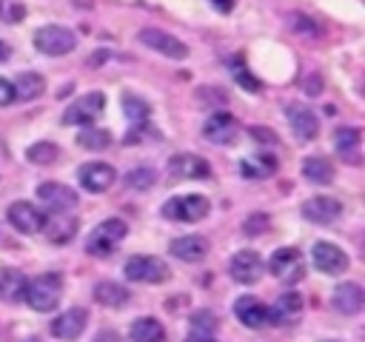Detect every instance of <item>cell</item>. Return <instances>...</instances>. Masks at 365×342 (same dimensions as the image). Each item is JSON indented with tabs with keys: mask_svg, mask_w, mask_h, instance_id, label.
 Instances as JSON below:
<instances>
[{
	"mask_svg": "<svg viewBox=\"0 0 365 342\" xmlns=\"http://www.w3.org/2000/svg\"><path fill=\"white\" fill-rule=\"evenodd\" d=\"M60 296H63V276L60 274H40V276L29 279L26 294H23L29 308H34L40 314L54 311L60 305Z\"/></svg>",
	"mask_w": 365,
	"mask_h": 342,
	"instance_id": "6da1fadb",
	"label": "cell"
},
{
	"mask_svg": "<svg viewBox=\"0 0 365 342\" xmlns=\"http://www.w3.org/2000/svg\"><path fill=\"white\" fill-rule=\"evenodd\" d=\"M128 234V225L120 219V217H108L103 219L86 239V251L94 254V256H108L111 251H117V245L125 239Z\"/></svg>",
	"mask_w": 365,
	"mask_h": 342,
	"instance_id": "7a4b0ae2",
	"label": "cell"
},
{
	"mask_svg": "<svg viewBox=\"0 0 365 342\" xmlns=\"http://www.w3.org/2000/svg\"><path fill=\"white\" fill-rule=\"evenodd\" d=\"M34 46H37V51H43L48 57H60V54H68V51L77 48V34L71 28H66V26L51 23V26L37 28Z\"/></svg>",
	"mask_w": 365,
	"mask_h": 342,
	"instance_id": "3957f363",
	"label": "cell"
},
{
	"mask_svg": "<svg viewBox=\"0 0 365 342\" xmlns=\"http://www.w3.org/2000/svg\"><path fill=\"white\" fill-rule=\"evenodd\" d=\"M268 271L282 282V285H297L302 276H305V262H302V254L297 248H277L268 259Z\"/></svg>",
	"mask_w": 365,
	"mask_h": 342,
	"instance_id": "277c9868",
	"label": "cell"
},
{
	"mask_svg": "<svg viewBox=\"0 0 365 342\" xmlns=\"http://www.w3.org/2000/svg\"><path fill=\"white\" fill-rule=\"evenodd\" d=\"M106 108V94L103 91H88L83 97H77L74 103H68V108L63 111V123L66 125H91Z\"/></svg>",
	"mask_w": 365,
	"mask_h": 342,
	"instance_id": "5b68a950",
	"label": "cell"
},
{
	"mask_svg": "<svg viewBox=\"0 0 365 342\" xmlns=\"http://www.w3.org/2000/svg\"><path fill=\"white\" fill-rule=\"evenodd\" d=\"M123 274H125V279H131V282H165V279L171 276L168 265H165L160 256H148V254L131 256V259L125 262Z\"/></svg>",
	"mask_w": 365,
	"mask_h": 342,
	"instance_id": "8992f818",
	"label": "cell"
},
{
	"mask_svg": "<svg viewBox=\"0 0 365 342\" xmlns=\"http://www.w3.org/2000/svg\"><path fill=\"white\" fill-rule=\"evenodd\" d=\"M208 200L200 194H185V197H171L163 205V217L165 219H177V222H197L208 214Z\"/></svg>",
	"mask_w": 365,
	"mask_h": 342,
	"instance_id": "52a82bcc",
	"label": "cell"
},
{
	"mask_svg": "<svg viewBox=\"0 0 365 342\" xmlns=\"http://www.w3.org/2000/svg\"><path fill=\"white\" fill-rule=\"evenodd\" d=\"M6 217H9L11 228L20 231V234H40L43 231V222H46V214L34 202H29V200L11 202L9 211H6Z\"/></svg>",
	"mask_w": 365,
	"mask_h": 342,
	"instance_id": "ba28073f",
	"label": "cell"
},
{
	"mask_svg": "<svg viewBox=\"0 0 365 342\" xmlns=\"http://www.w3.org/2000/svg\"><path fill=\"white\" fill-rule=\"evenodd\" d=\"M262 271H265V262H262V256H259L257 251H251V248L237 251V254L231 256V262H228V274H231V279H237L240 285L257 282V279L262 276Z\"/></svg>",
	"mask_w": 365,
	"mask_h": 342,
	"instance_id": "9c48e42d",
	"label": "cell"
},
{
	"mask_svg": "<svg viewBox=\"0 0 365 342\" xmlns=\"http://www.w3.org/2000/svg\"><path fill=\"white\" fill-rule=\"evenodd\" d=\"M137 37H140L143 46L160 51L163 57H171V60H182V57H188V46H185L182 40H177L174 34H168V31H160V28H143Z\"/></svg>",
	"mask_w": 365,
	"mask_h": 342,
	"instance_id": "30bf717a",
	"label": "cell"
},
{
	"mask_svg": "<svg viewBox=\"0 0 365 342\" xmlns=\"http://www.w3.org/2000/svg\"><path fill=\"white\" fill-rule=\"evenodd\" d=\"M168 177L171 180H208L211 165L197 154H174L168 160Z\"/></svg>",
	"mask_w": 365,
	"mask_h": 342,
	"instance_id": "8fae6325",
	"label": "cell"
},
{
	"mask_svg": "<svg viewBox=\"0 0 365 342\" xmlns=\"http://www.w3.org/2000/svg\"><path fill=\"white\" fill-rule=\"evenodd\" d=\"M86 322H88V311L86 308H68V311H63L60 316H54V322H51V336L54 339H60V342H71V339H77L83 331H86Z\"/></svg>",
	"mask_w": 365,
	"mask_h": 342,
	"instance_id": "7c38bea8",
	"label": "cell"
},
{
	"mask_svg": "<svg viewBox=\"0 0 365 342\" xmlns=\"http://www.w3.org/2000/svg\"><path fill=\"white\" fill-rule=\"evenodd\" d=\"M202 134H205V140H211V142H217V145H228V142L237 140V134H240V123H237L234 114H228V111H217V114H211V117L205 120Z\"/></svg>",
	"mask_w": 365,
	"mask_h": 342,
	"instance_id": "4fadbf2b",
	"label": "cell"
},
{
	"mask_svg": "<svg viewBox=\"0 0 365 342\" xmlns=\"http://www.w3.org/2000/svg\"><path fill=\"white\" fill-rule=\"evenodd\" d=\"M37 197H40L43 205L51 208L54 214H68V208L77 205L74 188H68V185H63V182H40V185H37Z\"/></svg>",
	"mask_w": 365,
	"mask_h": 342,
	"instance_id": "5bb4252c",
	"label": "cell"
},
{
	"mask_svg": "<svg viewBox=\"0 0 365 342\" xmlns=\"http://www.w3.org/2000/svg\"><path fill=\"white\" fill-rule=\"evenodd\" d=\"M77 180H80V185H83L86 191L103 194V191H108L111 182H114V168H111L108 162H86V165L77 168Z\"/></svg>",
	"mask_w": 365,
	"mask_h": 342,
	"instance_id": "9a60e30c",
	"label": "cell"
},
{
	"mask_svg": "<svg viewBox=\"0 0 365 342\" xmlns=\"http://www.w3.org/2000/svg\"><path fill=\"white\" fill-rule=\"evenodd\" d=\"M302 217H305L308 222L328 225V222H334L336 217H342V202L334 200V197H325V194L311 197V200L302 202Z\"/></svg>",
	"mask_w": 365,
	"mask_h": 342,
	"instance_id": "2e32d148",
	"label": "cell"
},
{
	"mask_svg": "<svg viewBox=\"0 0 365 342\" xmlns=\"http://www.w3.org/2000/svg\"><path fill=\"white\" fill-rule=\"evenodd\" d=\"M311 256H314L317 271L331 274V276H336V274H342V271L348 268V254H345L342 248L331 245V242H314Z\"/></svg>",
	"mask_w": 365,
	"mask_h": 342,
	"instance_id": "e0dca14e",
	"label": "cell"
},
{
	"mask_svg": "<svg viewBox=\"0 0 365 342\" xmlns=\"http://www.w3.org/2000/svg\"><path fill=\"white\" fill-rule=\"evenodd\" d=\"M234 314L245 328H262V325L271 322V308L265 302H259L257 296H251V294H242L234 302Z\"/></svg>",
	"mask_w": 365,
	"mask_h": 342,
	"instance_id": "ac0fdd59",
	"label": "cell"
},
{
	"mask_svg": "<svg viewBox=\"0 0 365 342\" xmlns=\"http://www.w3.org/2000/svg\"><path fill=\"white\" fill-rule=\"evenodd\" d=\"M331 305H334L339 314H345V316L359 314V311H362V305H365V291H362V285H359V282H354V279L339 282V285L334 288Z\"/></svg>",
	"mask_w": 365,
	"mask_h": 342,
	"instance_id": "d6986e66",
	"label": "cell"
},
{
	"mask_svg": "<svg viewBox=\"0 0 365 342\" xmlns=\"http://www.w3.org/2000/svg\"><path fill=\"white\" fill-rule=\"evenodd\" d=\"M277 168H279V160L268 148H259L251 157H242L240 160V171H242L245 180H268Z\"/></svg>",
	"mask_w": 365,
	"mask_h": 342,
	"instance_id": "ffe728a7",
	"label": "cell"
},
{
	"mask_svg": "<svg viewBox=\"0 0 365 342\" xmlns=\"http://www.w3.org/2000/svg\"><path fill=\"white\" fill-rule=\"evenodd\" d=\"M285 117H288V123H291V128H294V134H297L299 140H314V137L319 134V120H317V114H314L308 105L291 103V105L285 108Z\"/></svg>",
	"mask_w": 365,
	"mask_h": 342,
	"instance_id": "44dd1931",
	"label": "cell"
},
{
	"mask_svg": "<svg viewBox=\"0 0 365 342\" xmlns=\"http://www.w3.org/2000/svg\"><path fill=\"white\" fill-rule=\"evenodd\" d=\"M168 251H171V256H177L182 262H200L208 254V239L205 237H197V234L177 237V239H171Z\"/></svg>",
	"mask_w": 365,
	"mask_h": 342,
	"instance_id": "7402d4cb",
	"label": "cell"
},
{
	"mask_svg": "<svg viewBox=\"0 0 365 342\" xmlns=\"http://www.w3.org/2000/svg\"><path fill=\"white\" fill-rule=\"evenodd\" d=\"M334 148L336 154L345 160V162H359V148H362V131L359 128H351V125H342L334 131Z\"/></svg>",
	"mask_w": 365,
	"mask_h": 342,
	"instance_id": "603a6c76",
	"label": "cell"
},
{
	"mask_svg": "<svg viewBox=\"0 0 365 342\" xmlns=\"http://www.w3.org/2000/svg\"><path fill=\"white\" fill-rule=\"evenodd\" d=\"M43 234H46L54 245H66V242H71V237L77 234V217H71V214H51V217H46Z\"/></svg>",
	"mask_w": 365,
	"mask_h": 342,
	"instance_id": "cb8c5ba5",
	"label": "cell"
},
{
	"mask_svg": "<svg viewBox=\"0 0 365 342\" xmlns=\"http://www.w3.org/2000/svg\"><path fill=\"white\" fill-rule=\"evenodd\" d=\"M29 276L17 268H0V299L3 302H20L26 294Z\"/></svg>",
	"mask_w": 365,
	"mask_h": 342,
	"instance_id": "d4e9b609",
	"label": "cell"
},
{
	"mask_svg": "<svg viewBox=\"0 0 365 342\" xmlns=\"http://www.w3.org/2000/svg\"><path fill=\"white\" fill-rule=\"evenodd\" d=\"M302 174H305L308 182H317V185H328V182H334V177H336L334 162H331L328 157H319V154L305 157V162H302Z\"/></svg>",
	"mask_w": 365,
	"mask_h": 342,
	"instance_id": "484cf974",
	"label": "cell"
},
{
	"mask_svg": "<svg viewBox=\"0 0 365 342\" xmlns=\"http://www.w3.org/2000/svg\"><path fill=\"white\" fill-rule=\"evenodd\" d=\"M302 314V296L297 291L282 294L271 308V322H294Z\"/></svg>",
	"mask_w": 365,
	"mask_h": 342,
	"instance_id": "4316f807",
	"label": "cell"
},
{
	"mask_svg": "<svg viewBox=\"0 0 365 342\" xmlns=\"http://www.w3.org/2000/svg\"><path fill=\"white\" fill-rule=\"evenodd\" d=\"M11 86H14V100H23V103L37 100V97L46 91V80H43L37 71H26V74H20Z\"/></svg>",
	"mask_w": 365,
	"mask_h": 342,
	"instance_id": "83f0119b",
	"label": "cell"
},
{
	"mask_svg": "<svg viewBox=\"0 0 365 342\" xmlns=\"http://www.w3.org/2000/svg\"><path fill=\"white\" fill-rule=\"evenodd\" d=\"M128 288L125 285H120V282H97V288H94V299L100 302V305H106V308H120V305H125L128 302Z\"/></svg>",
	"mask_w": 365,
	"mask_h": 342,
	"instance_id": "f1b7e54d",
	"label": "cell"
},
{
	"mask_svg": "<svg viewBox=\"0 0 365 342\" xmlns=\"http://www.w3.org/2000/svg\"><path fill=\"white\" fill-rule=\"evenodd\" d=\"M131 342H163L165 339V331L157 319L151 316H143V319H134L131 322Z\"/></svg>",
	"mask_w": 365,
	"mask_h": 342,
	"instance_id": "f546056e",
	"label": "cell"
},
{
	"mask_svg": "<svg viewBox=\"0 0 365 342\" xmlns=\"http://www.w3.org/2000/svg\"><path fill=\"white\" fill-rule=\"evenodd\" d=\"M77 145L80 148H88V151H106L111 145V134L106 128H97V125H88L77 134Z\"/></svg>",
	"mask_w": 365,
	"mask_h": 342,
	"instance_id": "4dcf8cb0",
	"label": "cell"
},
{
	"mask_svg": "<svg viewBox=\"0 0 365 342\" xmlns=\"http://www.w3.org/2000/svg\"><path fill=\"white\" fill-rule=\"evenodd\" d=\"M148 103L143 100V97H134V94H125L123 97V114L128 117V123L131 125H137V123H148Z\"/></svg>",
	"mask_w": 365,
	"mask_h": 342,
	"instance_id": "1f68e13d",
	"label": "cell"
},
{
	"mask_svg": "<svg viewBox=\"0 0 365 342\" xmlns=\"http://www.w3.org/2000/svg\"><path fill=\"white\" fill-rule=\"evenodd\" d=\"M154 180H157V171L151 165H137V168H131L125 174V185L128 188H137V191H148L154 185Z\"/></svg>",
	"mask_w": 365,
	"mask_h": 342,
	"instance_id": "d6a6232c",
	"label": "cell"
},
{
	"mask_svg": "<svg viewBox=\"0 0 365 342\" xmlns=\"http://www.w3.org/2000/svg\"><path fill=\"white\" fill-rule=\"evenodd\" d=\"M57 145L54 142H34L29 151H26V157L31 160V162H37V165H48V162H54L57 160Z\"/></svg>",
	"mask_w": 365,
	"mask_h": 342,
	"instance_id": "836d02e7",
	"label": "cell"
},
{
	"mask_svg": "<svg viewBox=\"0 0 365 342\" xmlns=\"http://www.w3.org/2000/svg\"><path fill=\"white\" fill-rule=\"evenodd\" d=\"M26 17L23 0H0V20L3 23H20Z\"/></svg>",
	"mask_w": 365,
	"mask_h": 342,
	"instance_id": "e575fe53",
	"label": "cell"
},
{
	"mask_svg": "<svg viewBox=\"0 0 365 342\" xmlns=\"http://www.w3.org/2000/svg\"><path fill=\"white\" fill-rule=\"evenodd\" d=\"M231 71H234L237 83H240L245 91H259V88H262V83H259L254 74H248V71L242 68V63H240V60H234V63H231Z\"/></svg>",
	"mask_w": 365,
	"mask_h": 342,
	"instance_id": "d590c367",
	"label": "cell"
},
{
	"mask_svg": "<svg viewBox=\"0 0 365 342\" xmlns=\"http://www.w3.org/2000/svg\"><path fill=\"white\" fill-rule=\"evenodd\" d=\"M214 325H217L214 314H205V311H200V314L191 319V333H208V336H211Z\"/></svg>",
	"mask_w": 365,
	"mask_h": 342,
	"instance_id": "8d00e7d4",
	"label": "cell"
},
{
	"mask_svg": "<svg viewBox=\"0 0 365 342\" xmlns=\"http://www.w3.org/2000/svg\"><path fill=\"white\" fill-rule=\"evenodd\" d=\"M268 228V214H251L248 219H245V225H242V231L245 234H259V231H265Z\"/></svg>",
	"mask_w": 365,
	"mask_h": 342,
	"instance_id": "74e56055",
	"label": "cell"
},
{
	"mask_svg": "<svg viewBox=\"0 0 365 342\" xmlns=\"http://www.w3.org/2000/svg\"><path fill=\"white\" fill-rule=\"evenodd\" d=\"M291 26L297 28V34H305V37H317L319 34V28L308 20V17H302V14H297V17H291Z\"/></svg>",
	"mask_w": 365,
	"mask_h": 342,
	"instance_id": "f35d334b",
	"label": "cell"
},
{
	"mask_svg": "<svg viewBox=\"0 0 365 342\" xmlns=\"http://www.w3.org/2000/svg\"><path fill=\"white\" fill-rule=\"evenodd\" d=\"M197 100H214L211 105H222V103H228L225 94L217 91V88H200V91H197Z\"/></svg>",
	"mask_w": 365,
	"mask_h": 342,
	"instance_id": "ab89813d",
	"label": "cell"
},
{
	"mask_svg": "<svg viewBox=\"0 0 365 342\" xmlns=\"http://www.w3.org/2000/svg\"><path fill=\"white\" fill-rule=\"evenodd\" d=\"M11 103H14V86L11 80L0 77V105H11Z\"/></svg>",
	"mask_w": 365,
	"mask_h": 342,
	"instance_id": "60d3db41",
	"label": "cell"
},
{
	"mask_svg": "<svg viewBox=\"0 0 365 342\" xmlns=\"http://www.w3.org/2000/svg\"><path fill=\"white\" fill-rule=\"evenodd\" d=\"M305 91H308V94H319V91H322V77H319V74H308Z\"/></svg>",
	"mask_w": 365,
	"mask_h": 342,
	"instance_id": "b9f144b4",
	"label": "cell"
},
{
	"mask_svg": "<svg viewBox=\"0 0 365 342\" xmlns=\"http://www.w3.org/2000/svg\"><path fill=\"white\" fill-rule=\"evenodd\" d=\"M94 342H120V336H117V333H114V331H100V333H97V339H94Z\"/></svg>",
	"mask_w": 365,
	"mask_h": 342,
	"instance_id": "7bdbcfd3",
	"label": "cell"
},
{
	"mask_svg": "<svg viewBox=\"0 0 365 342\" xmlns=\"http://www.w3.org/2000/svg\"><path fill=\"white\" fill-rule=\"evenodd\" d=\"M188 342H217L214 336H208V333H191L188 336Z\"/></svg>",
	"mask_w": 365,
	"mask_h": 342,
	"instance_id": "ee69618b",
	"label": "cell"
},
{
	"mask_svg": "<svg viewBox=\"0 0 365 342\" xmlns=\"http://www.w3.org/2000/svg\"><path fill=\"white\" fill-rule=\"evenodd\" d=\"M9 57H11V46H9V43H3V40H0V63H6V60H9Z\"/></svg>",
	"mask_w": 365,
	"mask_h": 342,
	"instance_id": "f6af8a7d",
	"label": "cell"
},
{
	"mask_svg": "<svg viewBox=\"0 0 365 342\" xmlns=\"http://www.w3.org/2000/svg\"><path fill=\"white\" fill-rule=\"evenodd\" d=\"M217 6H220V11H228L231 9V0H214Z\"/></svg>",
	"mask_w": 365,
	"mask_h": 342,
	"instance_id": "bcb514c9",
	"label": "cell"
},
{
	"mask_svg": "<svg viewBox=\"0 0 365 342\" xmlns=\"http://www.w3.org/2000/svg\"><path fill=\"white\" fill-rule=\"evenodd\" d=\"M26 342H40V339H37V336H31V339H26Z\"/></svg>",
	"mask_w": 365,
	"mask_h": 342,
	"instance_id": "7dc6e473",
	"label": "cell"
},
{
	"mask_svg": "<svg viewBox=\"0 0 365 342\" xmlns=\"http://www.w3.org/2000/svg\"><path fill=\"white\" fill-rule=\"evenodd\" d=\"M328 342H336V339H328Z\"/></svg>",
	"mask_w": 365,
	"mask_h": 342,
	"instance_id": "c3c4849f",
	"label": "cell"
}]
</instances>
